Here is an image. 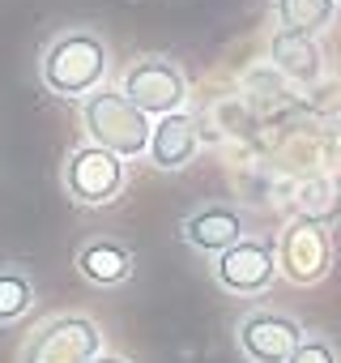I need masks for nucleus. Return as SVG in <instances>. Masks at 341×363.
I'll use <instances>...</instances> for the list:
<instances>
[{
	"label": "nucleus",
	"mask_w": 341,
	"mask_h": 363,
	"mask_svg": "<svg viewBox=\"0 0 341 363\" xmlns=\"http://www.w3.org/2000/svg\"><path fill=\"white\" fill-rule=\"evenodd\" d=\"M269 60H273V69H277L286 82H294V86H311V82H320V73H324V52H320V43H316L311 35H299V30H277V35L269 39Z\"/></svg>",
	"instance_id": "nucleus-12"
},
{
	"label": "nucleus",
	"mask_w": 341,
	"mask_h": 363,
	"mask_svg": "<svg viewBox=\"0 0 341 363\" xmlns=\"http://www.w3.org/2000/svg\"><path fill=\"white\" fill-rule=\"evenodd\" d=\"M35 308V282L18 265H0V325H13Z\"/></svg>",
	"instance_id": "nucleus-15"
},
{
	"label": "nucleus",
	"mask_w": 341,
	"mask_h": 363,
	"mask_svg": "<svg viewBox=\"0 0 341 363\" xmlns=\"http://www.w3.org/2000/svg\"><path fill=\"white\" fill-rule=\"evenodd\" d=\"M94 354H103V329L86 312H60L22 342L18 363H90Z\"/></svg>",
	"instance_id": "nucleus-4"
},
{
	"label": "nucleus",
	"mask_w": 341,
	"mask_h": 363,
	"mask_svg": "<svg viewBox=\"0 0 341 363\" xmlns=\"http://www.w3.org/2000/svg\"><path fill=\"white\" fill-rule=\"evenodd\" d=\"M337 13V0H277V18L282 30H299V35H320Z\"/></svg>",
	"instance_id": "nucleus-14"
},
{
	"label": "nucleus",
	"mask_w": 341,
	"mask_h": 363,
	"mask_svg": "<svg viewBox=\"0 0 341 363\" xmlns=\"http://www.w3.org/2000/svg\"><path fill=\"white\" fill-rule=\"evenodd\" d=\"M303 337H307L303 325L273 308H252L235 325V342L248 363H290V354L299 350Z\"/></svg>",
	"instance_id": "nucleus-6"
},
{
	"label": "nucleus",
	"mask_w": 341,
	"mask_h": 363,
	"mask_svg": "<svg viewBox=\"0 0 341 363\" xmlns=\"http://www.w3.org/2000/svg\"><path fill=\"white\" fill-rule=\"evenodd\" d=\"M294 210H299V218L320 223V227L337 223V218H341V179H337V175H316V179H307V184L299 189V197H294Z\"/></svg>",
	"instance_id": "nucleus-13"
},
{
	"label": "nucleus",
	"mask_w": 341,
	"mask_h": 363,
	"mask_svg": "<svg viewBox=\"0 0 341 363\" xmlns=\"http://www.w3.org/2000/svg\"><path fill=\"white\" fill-rule=\"evenodd\" d=\"M73 265H77V274H81L90 286H124V282L132 278V252H128V244H120V240H111V235L86 240V244L77 248Z\"/></svg>",
	"instance_id": "nucleus-11"
},
{
	"label": "nucleus",
	"mask_w": 341,
	"mask_h": 363,
	"mask_svg": "<svg viewBox=\"0 0 341 363\" xmlns=\"http://www.w3.org/2000/svg\"><path fill=\"white\" fill-rule=\"evenodd\" d=\"M60 179H64V193H69L73 206L98 210V206H111L124 193V158L86 141V145L69 150Z\"/></svg>",
	"instance_id": "nucleus-5"
},
{
	"label": "nucleus",
	"mask_w": 341,
	"mask_h": 363,
	"mask_svg": "<svg viewBox=\"0 0 341 363\" xmlns=\"http://www.w3.org/2000/svg\"><path fill=\"white\" fill-rule=\"evenodd\" d=\"M290 363H337V350L328 337H303L299 350L290 354Z\"/></svg>",
	"instance_id": "nucleus-16"
},
{
	"label": "nucleus",
	"mask_w": 341,
	"mask_h": 363,
	"mask_svg": "<svg viewBox=\"0 0 341 363\" xmlns=\"http://www.w3.org/2000/svg\"><path fill=\"white\" fill-rule=\"evenodd\" d=\"M277 269L294 282V286H311L333 269V240L328 227L307 223L294 214V223L282 231L277 240Z\"/></svg>",
	"instance_id": "nucleus-7"
},
{
	"label": "nucleus",
	"mask_w": 341,
	"mask_h": 363,
	"mask_svg": "<svg viewBox=\"0 0 341 363\" xmlns=\"http://www.w3.org/2000/svg\"><path fill=\"white\" fill-rule=\"evenodd\" d=\"M214 278L231 295H260L277 278V248L265 244V240H248L243 235L235 248H226L214 261Z\"/></svg>",
	"instance_id": "nucleus-8"
},
{
	"label": "nucleus",
	"mask_w": 341,
	"mask_h": 363,
	"mask_svg": "<svg viewBox=\"0 0 341 363\" xmlns=\"http://www.w3.org/2000/svg\"><path fill=\"white\" fill-rule=\"evenodd\" d=\"M120 94L149 120H162V116H175L184 111L188 103V73L166 60V56H141L124 69L120 77Z\"/></svg>",
	"instance_id": "nucleus-3"
},
{
	"label": "nucleus",
	"mask_w": 341,
	"mask_h": 363,
	"mask_svg": "<svg viewBox=\"0 0 341 363\" xmlns=\"http://www.w3.org/2000/svg\"><path fill=\"white\" fill-rule=\"evenodd\" d=\"M201 150V133H197V120L188 111H175V116H162L154 120V133H149V167L158 171H184Z\"/></svg>",
	"instance_id": "nucleus-10"
},
{
	"label": "nucleus",
	"mask_w": 341,
	"mask_h": 363,
	"mask_svg": "<svg viewBox=\"0 0 341 363\" xmlns=\"http://www.w3.org/2000/svg\"><path fill=\"white\" fill-rule=\"evenodd\" d=\"M90 363H128V359H124V354H115V350H103V354H94Z\"/></svg>",
	"instance_id": "nucleus-17"
},
{
	"label": "nucleus",
	"mask_w": 341,
	"mask_h": 363,
	"mask_svg": "<svg viewBox=\"0 0 341 363\" xmlns=\"http://www.w3.org/2000/svg\"><path fill=\"white\" fill-rule=\"evenodd\" d=\"M184 244L197 248V252H209V257H222L226 248H235L243 240V214L226 201H214V206H201L184 218L180 227Z\"/></svg>",
	"instance_id": "nucleus-9"
},
{
	"label": "nucleus",
	"mask_w": 341,
	"mask_h": 363,
	"mask_svg": "<svg viewBox=\"0 0 341 363\" xmlns=\"http://www.w3.org/2000/svg\"><path fill=\"white\" fill-rule=\"evenodd\" d=\"M107 69H111V48L90 26L56 35L39 56V82L56 99H77V103L107 86Z\"/></svg>",
	"instance_id": "nucleus-1"
},
{
	"label": "nucleus",
	"mask_w": 341,
	"mask_h": 363,
	"mask_svg": "<svg viewBox=\"0 0 341 363\" xmlns=\"http://www.w3.org/2000/svg\"><path fill=\"white\" fill-rule=\"evenodd\" d=\"M81 128L90 137V145L115 154V158H141L149 150V133H154V120L141 116L120 90L103 86L94 90L90 99H81Z\"/></svg>",
	"instance_id": "nucleus-2"
}]
</instances>
